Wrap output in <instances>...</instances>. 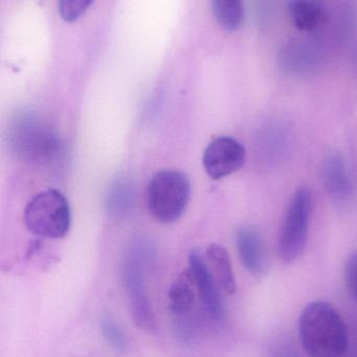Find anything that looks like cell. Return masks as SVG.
Returning a JSON list of instances; mask_svg holds the SVG:
<instances>
[{
	"label": "cell",
	"mask_w": 357,
	"mask_h": 357,
	"mask_svg": "<svg viewBox=\"0 0 357 357\" xmlns=\"http://www.w3.org/2000/svg\"><path fill=\"white\" fill-rule=\"evenodd\" d=\"M302 348L309 357H344L349 347V335L343 318L331 304L312 302L299 319Z\"/></svg>",
	"instance_id": "1"
},
{
	"label": "cell",
	"mask_w": 357,
	"mask_h": 357,
	"mask_svg": "<svg viewBox=\"0 0 357 357\" xmlns=\"http://www.w3.org/2000/svg\"><path fill=\"white\" fill-rule=\"evenodd\" d=\"M8 140L19 158L36 165H50L62 154V144L54 128L29 111L15 115L8 129Z\"/></svg>",
	"instance_id": "2"
},
{
	"label": "cell",
	"mask_w": 357,
	"mask_h": 357,
	"mask_svg": "<svg viewBox=\"0 0 357 357\" xmlns=\"http://www.w3.org/2000/svg\"><path fill=\"white\" fill-rule=\"evenodd\" d=\"M191 199V182L186 174L163 169L151 178L147 188L150 215L161 224H172L182 218Z\"/></svg>",
	"instance_id": "3"
},
{
	"label": "cell",
	"mask_w": 357,
	"mask_h": 357,
	"mask_svg": "<svg viewBox=\"0 0 357 357\" xmlns=\"http://www.w3.org/2000/svg\"><path fill=\"white\" fill-rule=\"evenodd\" d=\"M23 220L27 230L36 236L62 238L71 228L68 201L61 191L46 189L31 197L25 207Z\"/></svg>",
	"instance_id": "4"
},
{
	"label": "cell",
	"mask_w": 357,
	"mask_h": 357,
	"mask_svg": "<svg viewBox=\"0 0 357 357\" xmlns=\"http://www.w3.org/2000/svg\"><path fill=\"white\" fill-rule=\"evenodd\" d=\"M142 245H134L126 257L123 266V282L136 327L145 333H153L157 328L156 319L146 287L150 251Z\"/></svg>",
	"instance_id": "5"
},
{
	"label": "cell",
	"mask_w": 357,
	"mask_h": 357,
	"mask_svg": "<svg viewBox=\"0 0 357 357\" xmlns=\"http://www.w3.org/2000/svg\"><path fill=\"white\" fill-rule=\"evenodd\" d=\"M312 207V191L300 187L291 197L279 235V255L286 264L295 261L305 250Z\"/></svg>",
	"instance_id": "6"
},
{
	"label": "cell",
	"mask_w": 357,
	"mask_h": 357,
	"mask_svg": "<svg viewBox=\"0 0 357 357\" xmlns=\"http://www.w3.org/2000/svg\"><path fill=\"white\" fill-rule=\"evenodd\" d=\"M245 146L228 136L216 138L205 149L203 163L205 173L213 180L228 177L238 172L245 162Z\"/></svg>",
	"instance_id": "7"
},
{
	"label": "cell",
	"mask_w": 357,
	"mask_h": 357,
	"mask_svg": "<svg viewBox=\"0 0 357 357\" xmlns=\"http://www.w3.org/2000/svg\"><path fill=\"white\" fill-rule=\"evenodd\" d=\"M189 264L193 282L205 310L214 320L221 321L224 316V303L213 273L197 252L191 253Z\"/></svg>",
	"instance_id": "8"
},
{
	"label": "cell",
	"mask_w": 357,
	"mask_h": 357,
	"mask_svg": "<svg viewBox=\"0 0 357 357\" xmlns=\"http://www.w3.org/2000/svg\"><path fill=\"white\" fill-rule=\"evenodd\" d=\"M236 245L243 266L253 274L261 272L265 264V249L258 231L241 228L237 232Z\"/></svg>",
	"instance_id": "9"
},
{
	"label": "cell",
	"mask_w": 357,
	"mask_h": 357,
	"mask_svg": "<svg viewBox=\"0 0 357 357\" xmlns=\"http://www.w3.org/2000/svg\"><path fill=\"white\" fill-rule=\"evenodd\" d=\"M322 180L325 188L335 199H347L352 184L345 160L340 155H331L323 163Z\"/></svg>",
	"instance_id": "10"
},
{
	"label": "cell",
	"mask_w": 357,
	"mask_h": 357,
	"mask_svg": "<svg viewBox=\"0 0 357 357\" xmlns=\"http://www.w3.org/2000/svg\"><path fill=\"white\" fill-rule=\"evenodd\" d=\"M293 24L301 31H312L324 19V0H289Z\"/></svg>",
	"instance_id": "11"
},
{
	"label": "cell",
	"mask_w": 357,
	"mask_h": 357,
	"mask_svg": "<svg viewBox=\"0 0 357 357\" xmlns=\"http://www.w3.org/2000/svg\"><path fill=\"white\" fill-rule=\"evenodd\" d=\"M207 254L214 277L220 287L228 295L236 293V278L228 251L221 245L213 243L207 248Z\"/></svg>",
	"instance_id": "12"
},
{
	"label": "cell",
	"mask_w": 357,
	"mask_h": 357,
	"mask_svg": "<svg viewBox=\"0 0 357 357\" xmlns=\"http://www.w3.org/2000/svg\"><path fill=\"white\" fill-rule=\"evenodd\" d=\"M136 204V189L125 178L115 181L108 190L106 206L109 213L115 218H124L131 213Z\"/></svg>",
	"instance_id": "13"
},
{
	"label": "cell",
	"mask_w": 357,
	"mask_h": 357,
	"mask_svg": "<svg viewBox=\"0 0 357 357\" xmlns=\"http://www.w3.org/2000/svg\"><path fill=\"white\" fill-rule=\"evenodd\" d=\"M194 282L190 271L182 273L169 289L170 308L174 314L182 316L188 314L194 303Z\"/></svg>",
	"instance_id": "14"
},
{
	"label": "cell",
	"mask_w": 357,
	"mask_h": 357,
	"mask_svg": "<svg viewBox=\"0 0 357 357\" xmlns=\"http://www.w3.org/2000/svg\"><path fill=\"white\" fill-rule=\"evenodd\" d=\"M212 10L222 29L235 31L240 29L245 20L243 0H211Z\"/></svg>",
	"instance_id": "15"
},
{
	"label": "cell",
	"mask_w": 357,
	"mask_h": 357,
	"mask_svg": "<svg viewBox=\"0 0 357 357\" xmlns=\"http://www.w3.org/2000/svg\"><path fill=\"white\" fill-rule=\"evenodd\" d=\"M101 333L109 346L117 351L127 347V337L121 325L110 316H104L100 321Z\"/></svg>",
	"instance_id": "16"
},
{
	"label": "cell",
	"mask_w": 357,
	"mask_h": 357,
	"mask_svg": "<svg viewBox=\"0 0 357 357\" xmlns=\"http://www.w3.org/2000/svg\"><path fill=\"white\" fill-rule=\"evenodd\" d=\"M92 3L94 0H58L59 13L63 20L75 22L87 12Z\"/></svg>",
	"instance_id": "17"
},
{
	"label": "cell",
	"mask_w": 357,
	"mask_h": 357,
	"mask_svg": "<svg viewBox=\"0 0 357 357\" xmlns=\"http://www.w3.org/2000/svg\"><path fill=\"white\" fill-rule=\"evenodd\" d=\"M345 281L350 295L357 302V252L350 256L346 264Z\"/></svg>",
	"instance_id": "18"
}]
</instances>
